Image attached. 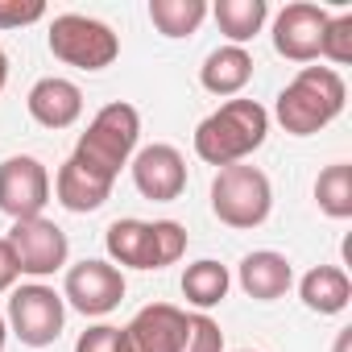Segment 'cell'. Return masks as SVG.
<instances>
[{
  "instance_id": "obj_12",
  "label": "cell",
  "mask_w": 352,
  "mask_h": 352,
  "mask_svg": "<svg viewBox=\"0 0 352 352\" xmlns=\"http://www.w3.org/2000/svg\"><path fill=\"white\" fill-rule=\"evenodd\" d=\"M323 30H327V9L294 0L274 21V50L290 63H311V58H319Z\"/></svg>"
},
{
  "instance_id": "obj_8",
  "label": "cell",
  "mask_w": 352,
  "mask_h": 352,
  "mask_svg": "<svg viewBox=\"0 0 352 352\" xmlns=\"http://www.w3.org/2000/svg\"><path fill=\"white\" fill-rule=\"evenodd\" d=\"M46 204H50V170L38 157L21 153L0 162V212L13 216V224L42 216Z\"/></svg>"
},
{
  "instance_id": "obj_20",
  "label": "cell",
  "mask_w": 352,
  "mask_h": 352,
  "mask_svg": "<svg viewBox=\"0 0 352 352\" xmlns=\"http://www.w3.org/2000/svg\"><path fill=\"white\" fill-rule=\"evenodd\" d=\"M228 286H232L228 265H220V261H212V257H204V261L187 265V274H183V294H187V302H191V307H199L204 315L228 298Z\"/></svg>"
},
{
  "instance_id": "obj_9",
  "label": "cell",
  "mask_w": 352,
  "mask_h": 352,
  "mask_svg": "<svg viewBox=\"0 0 352 352\" xmlns=\"http://www.w3.org/2000/svg\"><path fill=\"white\" fill-rule=\"evenodd\" d=\"M5 241L13 245L17 265H21V274H30V278H46V274L63 270V265H67V253H71L67 232H63L54 220H46V216L17 220Z\"/></svg>"
},
{
  "instance_id": "obj_4",
  "label": "cell",
  "mask_w": 352,
  "mask_h": 352,
  "mask_svg": "<svg viewBox=\"0 0 352 352\" xmlns=\"http://www.w3.org/2000/svg\"><path fill=\"white\" fill-rule=\"evenodd\" d=\"M108 257L129 270H166L187 253V228L174 220H116L104 236Z\"/></svg>"
},
{
  "instance_id": "obj_26",
  "label": "cell",
  "mask_w": 352,
  "mask_h": 352,
  "mask_svg": "<svg viewBox=\"0 0 352 352\" xmlns=\"http://www.w3.org/2000/svg\"><path fill=\"white\" fill-rule=\"evenodd\" d=\"M46 17L42 0H0V30H21Z\"/></svg>"
},
{
  "instance_id": "obj_18",
  "label": "cell",
  "mask_w": 352,
  "mask_h": 352,
  "mask_svg": "<svg viewBox=\"0 0 352 352\" xmlns=\"http://www.w3.org/2000/svg\"><path fill=\"white\" fill-rule=\"evenodd\" d=\"M54 195H58V204H63L67 212H79V216H87V212H96V208H104V204H108L112 187H104L100 179H91V174H87V170H83L75 157H67V162L58 166Z\"/></svg>"
},
{
  "instance_id": "obj_2",
  "label": "cell",
  "mask_w": 352,
  "mask_h": 352,
  "mask_svg": "<svg viewBox=\"0 0 352 352\" xmlns=\"http://www.w3.org/2000/svg\"><path fill=\"white\" fill-rule=\"evenodd\" d=\"M348 87L336 67H302L278 96V124L290 137H311L344 112Z\"/></svg>"
},
{
  "instance_id": "obj_7",
  "label": "cell",
  "mask_w": 352,
  "mask_h": 352,
  "mask_svg": "<svg viewBox=\"0 0 352 352\" xmlns=\"http://www.w3.org/2000/svg\"><path fill=\"white\" fill-rule=\"evenodd\" d=\"M13 336L30 348H46L63 336V323H67V302L54 286H42V282H30L21 290H13L9 298V319Z\"/></svg>"
},
{
  "instance_id": "obj_25",
  "label": "cell",
  "mask_w": 352,
  "mask_h": 352,
  "mask_svg": "<svg viewBox=\"0 0 352 352\" xmlns=\"http://www.w3.org/2000/svg\"><path fill=\"white\" fill-rule=\"evenodd\" d=\"M75 352H129V336H124V327L96 323L75 340Z\"/></svg>"
},
{
  "instance_id": "obj_21",
  "label": "cell",
  "mask_w": 352,
  "mask_h": 352,
  "mask_svg": "<svg viewBox=\"0 0 352 352\" xmlns=\"http://www.w3.org/2000/svg\"><path fill=\"white\" fill-rule=\"evenodd\" d=\"M208 5L204 0H149V21L162 38H187L204 25Z\"/></svg>"
},
{
  "instance_id": "obj_14",
  "label": "cell",
  "mask_w": 352,
  "mask_h": 352,
  "mask_svg": "<svg viewBox=\"0 0 352 352\" xmlns=\"http://www.w3.org/2000/svg\"><path fill=\"white\" fill-rule=\"evenodd\" d=\"M30 116L42 124V129H71L79 116H83V91L71 83V79H38L30 87Z\"/></svg>"
},
{
  "instance_id": "obj_1",
  "label": "cell",
  "mask_w": 352,
  "mask_h": 352,
  "mask_svg": "<svg viewBox=\"0 0 352 352\" xmlns=\"http://www.w3.org/2000/svg\"><path fill=\"white\" fill-rule=\"evenodd\" d=\"M270 112L257 100H228L195 129V153L208 166H236L265 145Z\"/></svg>"
},
{
  "instance_id": "obj_10",
  "label": "cell",
  "mask_w": 352,
  "mask_h": 352,
  "mask_svg": "<svg viewBox=\"0 0 352 352\" xmlns=\"http://www.w3.org/2000/svg\"><path fill=\"white\" fill-rule=\"evenodd\" d=\"M63 298L79 311V315H108L120 307L124 298V274L112 265V261H79L67 270V286H63Z\"/></svg>"
},
{
  "instance_id": "obj_23",
  "label": "cell",
  "mask_w": 352,
  "mask_h": 352,
  "mask_svg": "<svg viewBox=\"0 0 352 352\" xmlns=\"http://www.w3.org/2000/svg\"><path fill=\"white\" fill-rule=\"evenodd\" d=\"M319 54L331 58L336 67L352 63V13L327 17V30H323V46H319Z\"/></svg>"
},
{
  "instance_id": "obj_15",
  "label": "cell",
  "mask_w": 352,
  "mask_h": 352,
  "mask_svg": "<svg viewBox=\"0 0 352 352\" xmlns=\"http://www.w3.org/2000/svg\"><path fill=\"white\" fill-rule=\"evenodd\" d=\"M236 282H241V290H245L249 298H257V302H274V298H282V294L290 290L294 270H290V261H286L282 253H274V249H257V253H249V257L241 261Z\"/></svg>"
},
{
  "instance_id": "obj_6",
  "label": "cell",
  "mask_w": 352,
  "mask_h": 352,
  "mask_svg": "<svg viewBox=\"0 0 352 352\" xmlns=\"http://www.w3.org/2000/svg\"><path fill=\"white\" fill-rule=\"evenodd\" d=\"M50 54L67 67H79V71H104L116 63L120 38L96 17L63 13L50 21Z\"/></svg>"
},
{
  "instance_id": "obj_28",
  "label": "cell",
  "mask_w": 352,
  "mask_h": 352,
  "mask_svg": "<svg viewBox=\"0 0 352 352\" xmlns=\"http://www.w3.org/2000/svg\"><path fill=\"white\" fill-rule=\"evenodd\" d=\"M331 352H352V327H344L340 336H336V348Z\"/></svg>"
},
{
  "instance_id": "obj_29",
  "label": "cell",
  "mask_w": 352,
  "mask_h": 352,
  "mask_svg": "<svg viewBox=\"0 0 352 352\" xmlns=\"http://www.w3.org/2000/svg\"><path fill=\"white\" fill-rule=\"evenodd\" d=\"M5 83H9V54L0 50V91H5Z\"/></svg>"
},
{
  "instance_id": "obj_17",
  "label": "cell",
  "mask_w": 352,
  "mask_h": 352,
  "mask_svg": "<svg viewBox=\"0 0 352 352\" xmlns=\"http://www.w3.org/2000/svg\"><path fill=\"white\" fill-rule=\"evenodd\" d=\"M298 298L307 311L315 315H340L348 302H352V282L340 265H315L302 274L298 282Z\"/></svg>"
},
{
  "instance_id": "obj_30",
  "label": "cell",
  "mask_w": 352,
  "mask_h": 352,
  "mask_svg": "<svg viewBox=\"0 0 352 352\" xmlns=\"http://www.w3.org/2000/svg\"><path fill=\"white\" fill-rule=\"evenodd\" d=\"M5 336H9V323H5V315H0V352H5Z\"/></svg>"
},
{
  "instance_id": "obj_22",
  "label": "cell",
  "mask_w": 352,
  "mask_h": 352,
  "mask_svg": "<svg viewBox=\"0 0 352 352\" xmlns=\"http://www.w3.org/2000/svg\"><path fill=\"white\" fill-rule=\"evenodd\" d=\"M315 204L331 220H348L352 216V166L348 162H331L315 179Z\"/></svg>"
},
{
  "instance_id": "obj_19",
  "label": "cell",
  "mask_w": 352,
  "mask_h": 352,
  "mask_svg": "<svg viewBox=\"0 0 352 352\" xmlns=\"http://www.w3.org/2000/svg\"><path fill=\"white\" fill-rule=\"evenodd\" d=\"M220 34L228 38V46H245L261 34L265 17H270V5L265 0H216V9H212Z\"/></svg>"
},
{
  "instance_id": "obj_11",
  "label": "cell",
  "mask_w": 352,
  "mask_h": 352,
  "mask_svg": "<svg viewBox=\"0 0 352 352\" xmlns=\"http://www.w3.org/2000/svg\"><path fill=\"white\" fill-rule=\"evenodd\" d=\"M133 183L153 204H174L187 191V162L174 145H145L133 157Z\"/></svg>"
},
{
  "instance_id": "obj_31",
  "label": "cell",
  "mask_w": 352,
  "mask_h": 352,
  "mask_svg": "<svg viewBox=\"0 0 352 352\" xmlns=\"http://www.w3.org/2000/svg\"><path fill=\"white\" fill-rule=\"evenodd\" d=\"M245 352H249V348H245Z\"/></svg>"
},
{
  "instance_id": "obj_5",
  "label": "cell",
  "mask_w": 352,
  "mask_h": 352,
  "mask_svg": "<svg viewBox=\"0 0 352 352\" xmlns=\"http://www.w3.org/2000/svg\"><path fill=\"white\" fill-rule=\"evenodd\" d=\"M270 208H274V191H270L265 170L236 162V166H224L212 179V212L220 224L257 228L270 220Z\"/></svg>"
},
{
  "instance_id": "obj_13",
  "label": "cell",
  "mask_w": 352,
  "mask_h": 352,
  "mask_svg": "<svg viewBox=\"0 0 352 352\" xmlns=\"http://www.w3.org/2000/svg\"><path fill=\"white\" fill-rule=\"evenodd\" d=\"M124 336H129V352H183L187 311L170 307V302H149L133 315Z\"/></svg>"
},
{
  "instance_id": "obj_27",
  "label": "cell",
  "mask_w": 352,
  "mask_h": 352,
  "mask_svg": "<svg viewBox=\"0 0 352 352\" xmlns=\"http://www.w3.org/2000/svg\"><path fill=\"white\" fill-rule=\"evenodd\" d=\"M17 278H21V265H17V253H13V245L0 236V294L5 290H13L17 286Z\"/></svg>"
},
{
  "instance_id": "obj_3",
  "label": "cell",
  "mask_w": 352,
  "mask_h": 352,
  "mask_svg": "<svg viewBox=\"0 0 352 352\" xmlns=\"http://www.w3.org/2000/svg\"><path fill=\"white\" fill-rule=\"evenodd\" d=\"M137 137H141V116L133 104H104L96 112V120L87 124V133L79 137L75 145V162L91 174V179H100L104 187L116 183L120 166H129L133 149H137Z\"/></svg>"
},
{
  "instance_id": "obj_24",
  "label": "cell",
  "mask_w": 352,
  "mask_h": 352,
  "mask_svg": "<svg viewBox=\"0 0 352 352\" xmlns=\"http://www.w3.org/2000/svg\"><path fill=\"white\" fill-rule=\"evenodd\" d=\"M183 352H224V331L212 315L195 311L187 315V340H183Z\"/></svg>"
},
{
  "instance_id": "obj_16",
  "label": "cell",
  "mask_w": 352,
  "mask_h": 352,
  "mask_svg": "<svg viewBox=\"0 0 352 352\" xmlns=\"http://www.w3.org/2000/svg\"><path fill=\"white\" fill-rule=\"evenodd\" d=\"M249 79H253V54L245 46H220L199 67V83L212 96H241Z\"/></svg>"
}]
</instances>
